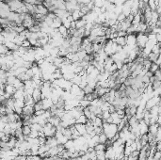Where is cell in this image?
<instances>
[{"label": "cell", "mask_w": 161, "mask_h": 160, "mask_svg": "<svg viewBox=\"0 0 161 160\" xmlns=\"http://www.w3.org/2000/svg\"><path fill=\"white\" fill-rule=\"evenodd\" d=\"M102 128H103V133L107 136V138L108 140L112 138L115 136V134L118 132V128H117V125L114 123H107V122H103V125H102Z\"/></svg>", "instance_id": "1"}, {"label": "cell", "mask_w": 161, "mask_h": 160, "mask_svg": "<svg viewBox=\"0 0 161 160\" xmlns=\"http://www.w3.org/2000/svg\"><path fill=\"white\" fill-rule=\"evenodd\" d=\"M137 37V46L139 50H142L145 47L146 43L148 42V35L146 33H138L136 34Z\"/></svg>", "instance_id": "2"}, {"label": "cell", "mask_w": 161, "mask_h": 160, "mask_svg": "<svg viewBox=\"0 0 161 160\" xmlns=\"http://www.w3.org/2000/svg\"><path fill=\"white\" fill-rule=\"evenodd\" d=\"M56 127L53 126L51 123L49 122H46L43 126V133L44 135L45 138H49V137H54L55 134H56Z\"/></svg>", "instance_id": "3"}, {"label": "cell", "mask_w": 161, "mask_h": 160, "mask_svg": "<svg viewBox=\"0 0 161 160\" xmlns=\"http://www.w3.org/2000/svg\"><path fill=\"white\" fill-rule=\"evenodd\" d=\"M23 6H24V3L21 0H11L9 2V9H11V11H14V12H16Z\"/></svg>", "instance_id": "4"}, {"label": "cell", "mask_w": 161, "mask_h": 160, "mask_svg": "<svg viewBox=\"0 0 161 160\" xmlns=\"http://www.w3.org/2000/svg\"><path fill=\"white\" fill-rule=\"evenodd\" d=\"M125 39H126V45L131 46V47H136L137 46L136 34H128V35H126Z\"/></svg>", "instance_id": "5"}, {"label": "cell", "mask_w": 161, "mask_h": 160, "mask_svg": "<svg viewBox=\"0 0 161 160\" xmlns=\"http://www.w3.org/2000/svg\"><path fill=\"white\" fill-rule=\"evenodd\" d=\"M41 104H42V107L43 110H49L50 107L53 106V102L50 98H44V99L41 100Z\"/></svg>", "instance_id": "6"}, {"label": "cell", "mask_w": 161, "mask_h": 160, "mask_svg": "<svg viewBox=\"0 0 161 160\" xmlns=\"http://www.w3.org/2000/svg\"><path fill=\"white\" fill-rule=\"evenodd\" d=\"M105 159H115V152L112 146L107 147L105 150Z\"/></svg>", "instance_id": "7"}, {"label": "cell", "mask_w": 161, "mask_h": 160, "mask_svg": "<svg viewBox=\"0 0 161 160\" xmlns=\"http://www.w3.org/2000/svg\"><path fill=\"white\" fill-rule=\"evenodd\" d=\"M32 98H33V100L35 101V103H37V102L41 101L42 100V92H41V90L39 88H36L33 90V92H32L31 94Z\"/></svg>", "instance_id": "8"}, {"label": "cell", "mask_w": 161, "mask_h": 160, "mask_svg": "<svg viewBox=\"0 0 161 160\" xmlns=\"http://www.w3.org/2000/svg\"><path fill=\"white\" fill-rule=\"evenodd\" d=\"M22 115L24 116H32L34 115V108L32 106H25L23 107Z\"/></svg>", "instance_id": "9"}, {"label": "cell", "mask_w": 161, "mask_h": 160, "mask_svg": "<svg viewBox=\"0 0 161 160\" xmlns=\"http://www.w3.org/2000/svg\"><path fill=\"white\" fill-rule=\"evenodd\" d=\"M61 120L59 119L58 117H57V116H51L50 118H48L47 119V122H49V123H51L53 126L57 127L58 126L59 124H61Z\"/></svg>", "instance_id": "10"}, {"label": "cell", "mask_w": 161, "mask_h": 160, "mask_svg": "<svg viewBox=\"0 0 161 160\" xmlns=\"http://www.w3.org/2000/svg\"><path fill=\"white\" fill-rule=\"evenodd\" d=\"M63 147H64L65 150L71 152V153L76 152V150H74V140H68L67 141H66V143L63 145Z\"/></svg>", "instance_id": "11"}, {"label": "cell", "mask_w": 161, "mask_h": 160, "mask_svg": "<svg viewBox=\"0 0 161 160\" xmlns=\"http://www.w3.org/2000/svg\"><path fill=\"white\" fill-rule=\"evenodd\" d=\"M74 128L76 129V131L79 133L80 136H84L87 132H86V125L85 124H80V123H74Z\"/></svg>", "instance_id": "12"}, {"label": "cell", "mask_w": 161, "mask_h": 160, "mask_svg": "<svg viewBox=\"0 0 161 160\" xmlns=\"http://www.w3.org/2000/svg\"><path fill=\"white\" fill-rule=\"evenodd\" d=\"M45 144H47L50 148H53V147H56L58 145V141H57V138L55 137H49V138H46V141H45Z\"/></svg>", "instance_id": "13"}, {"label": "cell", "mask_w": 161, "mask_h": 160, "mask_svg": "<svg viewBox=\"0 0 161 160\" xmlns=\"http://www.w3.org/2000/svg\"><path fill=\"white\" fill-rule=\"evenodd\" d=\"M71 16H72V18H73V20L74 21H77L80 18H82L84 15L81 13L80 9H76V11H73L71 12Z\"/></svg>", "instance_id": "14"}, {"label": "cell", "mask_w": 161, "mask_h": 160, "mask_svg": "<svg viewBox=\"0 0 161 160\" xmlns=\"http://www.w3.org/2000/svg\"><path fill=\"white\" fill-rule=\"evenodd\" d=\"M125 37H117V38H115L114 40H112V41L114 42V43H116V44L123 47V46L126 45V39H125Z\"/></svg>", "instance_id": "15"}, {"label": "cell", "mask_w": 161, "mask_h": 160, "mask_svg": "<svg viewBox=\"0 0 161 160\" xmlns=\"http://www.w3.org/2000/svg\"><path fill=\"white\" fill-rule=\"evenodd\" d=\"M5 93H8V94H9L11 96H12V95L14 94V92L16 91V89L14 88L12 85H8V84H6L5 85Z\"/></svg>", "instance_id": "16"}, {"label": "cell", "mask_w": 161, "mask_h": 160, "mask_svg": "<svg viewBox=\"0 0 161 160\" xmlns=\"http://www.w3.org/2000/svg\"><path fill=\"white\" fill-rule=\"evenodd\" d=\"M58 32L61 34V36L62 37L63 39L68 38V29L64 27V25H61V27H58Z\"/></svg>", "instance_id": "17"}, {"label": "cell", "mask_w": 161, "mask_h": 160, "mask_svg": "<svg viewBox=\"0 0 161 160\" xmlns=\"http://www.w3.org/2000/svg\"><path fill=\"white\" fill-rule=\"evenodd\" d=\"M92 124H93V127H102L103 125V120L101 117L96 116L95 119L92 121Z\"/></svg>", "instance_id": "18"}, {"label": "cell", "mask_w": 161, "mask_h": 160, "mask_svg": "<svg viewBox=\"0 0 161 160\" xmlns=\"http://www.w3.org/2000/svg\"><path fill=\"white\" fill-rule=\"evenodd\" d=\"M61 25H62L61 20L59 18H58V17H56V18L53 20V23H52L51 27H52V28H54V29H58V27H61Z\"/></svg>", "instance_id": "19"}, {"label": "cell", "mask_w": 161, "mask_h": 160, "mask_svg": "<svg viewBox=\"0 0 161 160\" xmlns=\"http://www.w3.org/2000/svg\"><path fill=\"white\" fill-rule=\"evenodd\" d=\"M49 149H50V147L48 146L47 144H45V143H44V144H43V145H40V146H39V150H38V154L47 153Z\"/></svg>", "instance_id": "20"}, {"label": "cell", "mask_w": 161, "mask_h": 160, "mask_svg": "<svg viewBox=\"0 0 161 160\" xmlns=\"http://www.w3.org/2000/svg\"><path fill=\"white\" fill-rule=\"evenodd\" d=\"M86 25V21L84 19L80 18L79 20L76 21V29H80V28H84Z\"/></svg>", "instance_id": "21"}, {"label": "cell", "mask_w": 161, "mask_h": 160, "mask_svg": "<svg viewBox=\"0 0 161 160\" xmlns=\"http://www.w3.org/2000/svg\"><path fill=\"white\" fill-rule=\"evenodd\" d=\"M30 132H31L30 125H22V133L25 137H27L30 134Z\"/></svg>", "instance_id": "22"}, {"label": "cell", "mask_w": 161, "mask_h": 160, "mask_svg": "<svg viewBox=\"0 0 161 160\" xmlns=\"http://www.w3.org/2000/svg\"><path fill=\"white\" fill-rule=\"evenodd\" d=\"M70 81H71L73 84H74V85H79V84L81 83V81H82V77L78 75H74V76L73 77L72 80H70Z\"/></svg>", "instance_id": "23"}, {"label": "cell", "mask_w": 161, "mask_h": 160, "mask_svg": "<svg viewBox=\"0 0 161 160\" xmlns=\"http://www.w3.org/2000/svg\"><path fill=\"white\" fill-rule=\"evenodd\" d=\"M95 152H96V160H105V150H102V151H95Z\"/></svg>", "instance_id": "24"}, {"label": "cell", "mask_w": 161, "mask_h": 160, "mask_svg": "<svg viewBox=\"0 0 161 160\" xmlns=\"http://www.w3.org/2000/svg\"><path fill=\"white\" fill-rule=\"evenodd\" d=\"M87 121H88V119L87 118L85 117V116L83 115H81V116H79L77 119H76V123H80V124H86V122H87Z\"/></svg>", "instance_id": "25"}, {"label": "cell", "mask_w": 161, "mask_h": 160, "mask_svg": "<svg viewBox=\"0 0 161 160\" xmlns=\"http://www.w3.org/2000/svg\"><path fill=\"white\" fill-rule=\"evenodd\" d=\"M30 127H31V130L37 131V132H43V126L39 123H32Z\"/></svg>", "instance_id": "26"}, {"label": "cell", "mask_w": 161, "mask_h": 160, "mask_svg": "<svg viewBox=\"0 0 161 160\" xmlns=\"http://www.w3.org/2000/svg\"><path fill=\"white\" fill-rule=\"evenodd\" d=\"M151 52L154 53V54H157V55H160V43H157L153 46Z\"/></svg>", "instance_id": "27"}, {"label": "cell", "mask_w": 161, "mask_h": 160, "mask_svg": "<svg viewBox=\"0 0 161 160\" xmlns=\"http://www.w3.org/2000/svg\"><path fill=\"white\" fill-rule=\"evenodd\" d=\"M68 140V138L65 137V136H61L57 138V141H58V145H64L66 143V141Z\"/></svg>", "instance_id": "28"}, {"label": "cell", "mask_w": 161, "mask_h": 160, "mask_svg": "<svg viewBox=\"0 0 161 160\" xmlns=\"http://www.w3.org/2000/svg\"><path fill=\"white\" fill-rule=\"evenodd\" d=\"M89 104H90V102L88 101V100H86V99H82V100H80V101H79V106H81L83 109H84V108H86V107H88V106H89Z\"/></svg>", "instance_id": "29"}, {"label": "cell", "mask_w": 161, "mask_h": 160, "mask_svg": "<svg viewBox=\"0 0 161 160\" xmlns=\"http://www.w3.org/2000/svg\"><path fill=\"white\" fill-rule=\"evenodd\" d=\"M157 70H159V66L157 65L154 62H152V63H151V65H150V68H149V71L154 74V73H155Z\"/></svg>", "instance_id": "30"}, {"label": "cell", "mask_w": 161, "mask_h": 160, "mask_svg": "<svg viewBox=\"0 0 161 160\" xmlns=\"http://www.w3.org/2000/svg\"><path fill=\"white\" fill-rule=\"evenodd\" d=\"M108 140V138H107V136L105 135L104 133H101L100 135H99V143H102V144H105V141Z\"/></svg>", "instance_id": "31"}, {"label": "cell", "mask_w": 161, "mask_h": 160, "mask_svg": "<svg viewBox=\"0 0 161 160\" xmlns=\"http://www.w3.org/2000/svg\"><path fill=\"white\" fill-rule=\"evenodd\" d=\"M92 113V112H90V110L89 109V107H86V108H84V109H83V115L85 116V117L87 118L88 120L90 119Z\"/></svg>", "instance_id": "32"}, {"label": "cell", "mask_w": 161, "mask_h": 160, "mask_svg": "<svg viewBox=\"0 0 161 160\" xmlns=\"http://www.w3.org/2000/svg\"><path fill=\"white\" fill-rule=\"evenodd\" d=\"M93 149L95 150V151H102V150H105V145L102 144V143H98V144H96L93 147Z\"/></svg>", "instance_id": "33"}, {"label": "cell", "mask_w": 161, "mask_h": 160, "mask_svg": "<svg viewBox=\"0 0 161 160\" xmlns=\"http://www.w3.org/2000/svg\"><path fill=\"white\" fill-rule=\"evenodd\" d=\"M83 92H84V94H89V93H92L93 92V89H92L90 87H89V86H86L85 88L83 89Z\"/></svg>", "instance_id": "34"}, {"label": "cell", "mask_w": 161, "mask_h": 160, "mask_svg": "<svg viewBox=\"0 0 161 160\" xmlns=\"http://www.w3.org/2000/svg\"><path fill=\"white\" fill-rule=\"evenodd\" d=\"M39 132H37V131H34V130H31V132H30V134L28 135L29 138H38L39 137Z\"/></svg>", "instance_id": "35"}, {"label": "cell", "mask_w": 161, "mask_h": 160, "mask_svg": "<svg viewBox=\"0 0 161 160\" xmlns=\"http://www.w3.org/2000/svg\"><path fill=\"white\" fill-rule=\"evenodd\" d=\"M154 77L155 80H158V81H160L161 80V73L159 70H157L155 73H154Z\"/></svg>", "instance_id": "36"}, {"label": "cell", "mask_w": 161, "mask_h": 160, "mask_svg": "<svg viewBox=\"0 0 161 160\" xmlns=\"http://www.w3.org/2000/svg\"><path fill=\"white\" fill-rule=\"evenodd\" d=\"M160 157H161V153L158 151H155V153L153 154L154 160H160Z\"/></svg>", "instance_id": "37"}, {"label": "cell", "mask_w": 161, "mask_h": 160, "mask_svg": "<svg viewBox=\"0 0 161 160\" xmlns=\"http://www.w3.org/2000/svg\"><path fill=\"white\" fill-rule=\"evenodd\" d=\"M139 151L136 150V151H132L131 153H130V156H132V157H139Z\"/></svg>", "instance_id": "38"}, {"label": "cell", "mask_w": 161, "mask_h": 160, "mask_svg": "<svg viewBox=\"0 0 161 160\" xmlns=\"http://www.w3.org/2000/svg\"><path fill=\"white\" fill-rule=\"evenodd\" d=\"M7 123H5V122H3L1 120H0V131H3L4 130V127H5V125H6Z\"/></svg>", "instance_id": "39"}, {"label": "cell", "mask_w": 161, "mask_h": 160, "mask_svg": "<svg viewBox=\"0 0 161 160\" xmlns=\"http://www.w3.org/2000/svg\"><path fill=\"white\" fill-rule=\"evenodd\" d=\"M14 160H15V159H14Z\"/></svg>", "instance_id": "40"}]
</instances>
